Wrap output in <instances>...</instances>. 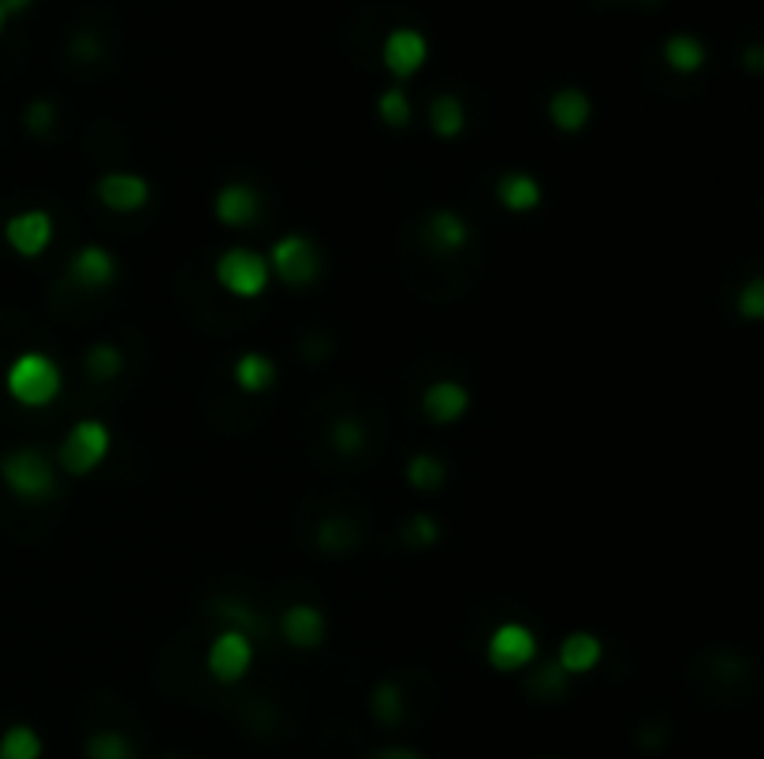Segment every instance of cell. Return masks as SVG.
<instances>
[{
	"label": "cell",
	"instance_id": "5b68a950",
	"mask_svg": "<svg viewBox=\"0 0 764 759\" xmlns=\"http://www.w3.org/2000/svg\"><path fill=\"white\" fill-rule=\"evenodd\" d=\"M265 261H269V272L277 275L280 283L299 287V291L318 283V275H321V250L313 246V239H306V235H283V239L272 242Z\"/></svg>",
	"mask_w": 764,
	"mask_h": 759
},
{
	"label": "cell",
	"instance_id": "8fae6325",
	"mask_svg": "<svg viewBox=\"0 0 764 759\" xmlns=\"http://www.w3.org/2000/svg\"><path fill=\"white\" fill-rule=\"evenodd\" d=\"M116 275H120L116 258H112L105 246H97V242L83 246V250H79L75 258L68 261V280H71V287H79V291H86V294L109 291V287L116 283Z\"/></svg>",
	"mask_w": 764,
	"mask_h": 759
},
{
	"label": "cell",
	"instance_id": "7402d4cb",
	"mask_svg": "<svg viewBox=\"0 0 764 759\" xmlns=\"http://www.w3.org/2000/svg\"><path fill=\"white\" fill-rule=\"evenodd\" d=\"M430 127L436 138L455 142L466 131V105L455 94H436L430 101Z\"/></svg>",
	"mask_w": 764,
	"mask_h": 759
},
{
	"label": "cell",
	"instance_id": "277c9868",
	"mask_svg": "<svg viewBox=\"0 0 764 759\" xmlns=\"http://www.w3.org/2000/svg\"><path fill=\"white\" fill-rule=\"evenodd\" d=\"M269 261L258 250H247V246H231L217 258V283L231 299H261L269 291Z\"/></svg>",
	"mask_w": 764,
	"mask_h": 759
},
{
	"label": "cell",
	"instance_id": "3957f363",
	"mask_svg": "<svg viewBox=\"0 0 764 759\" xmlns=\"http://www.w3.org/2000/svg\"><path fill=\"white\" fill-rule=\"evenodd\" d=\"M112 450V433L105 420L86 417L79 425H71V433L64 436V444L56 450V466L71 477H90L94 469H101V461Z\"/></svg>",
	"mask_w": 764,
	"mask_h": 759
},
{
	"label": "cell",
	"instance_id": "2e32d148",
	"mask_svg": "<svg viewBox=\"0 0 764 759\" xmlns=\"http://www.w3.org/2000/svg\"><path fill=\"white\" fill-rule=\"evenodd\" d=\"M589 119H593V97L582 86H559L548 97V123L564 135H578Z\"/></svg>",
	"mask_w": 764,
	"mask_h": 759
},
{
	"label": "cell",
	"instance_id": "d590c367",
	"mask_svg": "<svg viewBox=\"0 0 764 759\" xmlns=\"http://www.w3.org/2000/svg\"><path fill=\"white\" fill-rule=\"evenodd\" d=\"M373 759H425L417 748H406V745H389V748H376Z\"/></svg>",
	"mask_w": 764,
	"mask_h": 759
},
{
	"label": "cell",
	"instance_id": "8992f818",
	"mask_svg": "<svg viewBox=\"0 0 764 759\" xmlns=\"http://www.w3.org/2000/svg\"><path fill=\"white\" fill-rule=\"evenodd\" d=\"M425 64H430V38H425V30L400 23L381 38V67L389 71L392 82L403 86V82H411Z\"/></svg>",
	"mask_w": 764,
	"mask_h": 759
},
{
	"label": "cell",
	"instance_id": "1f68e13d",
	"mask_svg": "<svg viewBox=\"0 0 764 759\" xmlns=\"http://www.w3.org/2000/svg\"><path fill=\"white\" fill-rule=\"evenodd\" d=\"M400 537L411 543V548H433L441 540V521L433 514H411L400 526Z\"/></svg>",
	"mask_w": 764,
	"mask_h": 759
},
{
	"label": "cell",
	"instance_id": "ffe728a7",
	"mask_svg": "<svg viewBox=\"0 0 764 759\" xmlns=\"http://www.w3.org/2000/svg\"><path fill=\"white\" fill-rule=\"evenodd\" d=\"M359 540H362L359 521L348 514H329L313 529V543H318L324 555H348V551L359 548Z\"/></svg>",
	"mask_w": 764,
	"mask_h": 759
},
{
	"label": "cell",
	"instance_id": "836d02e7",
	"mask_svg": "<svg viewBox=\"0 0 764 759\" xmlns=\"http://www.w3.org/2000/svg\"><path fill=\"white\" fill-rule=\"evenodd\" d=\"M735 310H739L742 321H750V324H757L764 316V280H761V275H753V280L739 291Z\"/></svg>",
	"mask_w": 764,
	"mask_h": 759
},
{
	"label": "cell",
	"instance_id": "83f0119b",
	"mask_svg": "<svg viewBox=\"0 0 764 759\" xmlns=\"http://www.w3.org/2000/svg\"><path fill=\"white\" fill-rule=\"evenodd\" d=\"M365 425L359 417H351V414H343V417H335L332 425H329V444L335 455H343V458H354L359 450H365Z\"/></svg>",
	"mask_w": 764,
	"mask_h": 759
},
{
	"label": "cell",
	"instance_id": "484cf974",
	"mask_svg": "<svg viewBox=\"0 0 764 759\" xmlns=\"http://www.w3.org/2000/svg\"><path fill=\"white\" fill-rule=\"evenodd\" d=\"M444 480H447V466L436 455L417 450V455L406 458V485L414 491H436L444 488Z\"/></svg>",
	"mask_w": 764,
	"mask_h": 759
},
{
	"label": "cell",
	"instance_id": "e0dca14e",
	"mask_svg": "<svg viewBox=\"0 0 764 759\" xmlns=\"http://www.w3.org/2000/svg\"><path fill=\"white\" fill-rule=\"evenodd\" d=\"M660 60L675 75H698L709 64V45L698 34H690V30H675V34L660 41Z\"/></svg>",
	"mask_w": 764,
	"mask_h": 759
},
{
	"label": "cell",
	"instance_id": "4fadbf2b",
	"mask_svg": "<svg viewBox=\"0 0 764 759\" xmlns=\"http://www.w3.org/2000/svg\"><path fill=\"white\" fill-rule=\"evenodd\" d=\"M466 409H471V392L458 380H433L422 392V414L433 425H455L466 417Z\"/></svg>",
	"mask_w": 764,
	"mask_h": 759
},
{
	"label": "cell",
	"instance_id": "6da1fadb",
	"mask_svg": "<svg viewBox=\"0 0 764 759\" xmlns=\"http://www.w3.org/2000/svg\"><path fill=\"white\" fill-rule=\"evenodd\" d=\"M4 387L12 395V403H19L23 409H45L64 392V373H60L56 357L42 351H27L12 357V365L4 373Z\"/></svg>",
	"mask_w": 764,
	"mask_h": 759
},
{
	"label": "cell",
	"instance_id": "4316f807",
	"mask_svg": "<svg viewBox=\"0 0 764 759\" xmlns=\"http://www.w3.org/2000/svg\"><path fill=\"white\" fill-rule=\"evenodd\" d=\"M83 368L94 384H112V380L124 373V351L112 343H94L83 357Z\"/></svg>",
	"mask_w": 764,
	"mask_h": 759
},
{
	"label": "cell",
	"instance_id": "44dd1931",
	"mask_svg": "<svg viewBox=\"0 0 764 759\" xmlns=\"http://www.w3.org/2000/svg\"><path fill=\"white\" fill-rule=\"evenodd\" d=\"M231 380H236L239 392L261 395L277 384V365H272V357H265L261 351H247L236 357V365H231Z\"/></svg>",
	"mask_w": 764,
	"mask_h": 759
},
{
	"label": "cell",
	"instance_id": "d4e9b609",
	"mask_svg": "<svg viewBox=\"0 0 764 759\" xmlns=\"http://www.w3.org/2000/svg\"><path fill=\"white\" fill-rule=\"evenodd\" d=\"M376 119L384 123V127H411L414 119V105H411V94H406V86L400 82H392L389 90H381V97H376Z\"/></svg>",
	"mask_w": 764,
	"mask_h": 759
},
{
	"label": "cell",
	"instance_id": "d6a6232c",
	"mask_svg": "<svg viewBox=\"0 0 764 759\" xmlns=\"http://www.w3.org/2000/svg\"><path fill=\"white\" fill-rule=\"evenodd\" d=\"M23 127L34 138H45L49 131L56 127V105H53V101H49V97H34V101H30L27 112H23Z\"/></svg>",
	"mask_w": 764,
	"mask_h": 759
},
{
	"label": "cell",
	"instance_id": "d6986e66",
	"mask_svg": "<svg viewBox=\"0 0 764 759\" xmlns=\"http://www.w3.org/2000/svg\"><path fill=\"white\" fill-rule=\"evenodd\" d=\"M496 201L507 212H534L541 205V183L529 176V171H504L496 179Z\"/></svg>",
	"mask_w": 764,
	"mask_h": 759
},
{
	"label": "cell",
	"instance_id": "8d00e7d4",
	"mask_svg": "<svg viewBox=\"0 0 764 759\" xmlns=\"http://www.w3.org/2000/svg\"><path fill=\"white\" fill-rule=\"evenodd\" d=\"M8 23H12V15L4 12V8H0V38H4V30H8Z\"/></svg>",
	"mask_w": 764,
	"mask_h": 759
},
{
	"label": "cell",
	"instance_id": "9c48e42d",
	"mask_svg": "<svg viewBox=\"0 0 764 759\" xmlns=\"http://www.w3.org/2000/svg\"><path fill=\"white\" fill-rule=\"evenodd\" d=\"M53 235H56V223L45 209H23V212H12V217L4 220L8 250L23 261L42 258L49 246H53Z\"/></svg>",
	"mask_w": 764,
	"mask_h": 759
},
{
	"label": "cell",
	"instance_id": "4dcf8cb0",
	"mask_svg": "<svg viewBox=\"0 0 764 759\" xmlns=\"http://www.w3.org/2000/svg\"><path fill=\"white\" fill-rule=\"evenodd\" d=\"M213 618H217L220 625H228V630H242V633H250V637H254V633H261V630H265L258 614H254V611L247 607V603H239V600H231V596L213 603Z\"/></svg>",
	"mask_w": 764,
	"mask_h": 759
},
{
	"label": "cell",
	"instance_id": "ba28073f",
	"mask_svg": "<svg viewBox=\"0 0 764 759\" xmlns=\"http://www.w3.org/2000/svg\"><path fill=\"white\" fill-rule=\"evenodd\" d=\"M485 655H488V666H493V670L518 674L537 659V637H534V630L523 622H504V625H496L493 637H488Z\"/></svg>",
	"mask_w": 764,
	"mask_h": 759
},
{
	"label": "cell",
	"instance_id": "5bb4252c",
	"mask_svg": "<svg viewBox=\"0 0 764 759\" xmlns=\"http://www.w3.org/2000/svg\"><path fill=\"white\" fill-rule=\"evenodd\" d=\"M422 242L430 246L433 253L452 258V253L471 246V223L458 217L455 209H433L430 217L422 220Z\"/></svg>",
	"mask_w": 764,
	"mask_h": 759
},
{
	"label": "cell",
	"instance_id": "e575fe53",
	"mask_svg": "<svg viewBox=\"0 0 764 759\" xmlns=\"http://www.w3.org/2000/svg\"><path fill=\"white\" fill-rule=\"evenodd\" d=\"M534 689L541 693V696H559L567 689V674L559 670V666L553 663V666H545L541 674H537V682H534Z\"/></svg>",
	"mask_w": 764,
	"mask_h": 759
},
{
	"label": "cell",
	"instance_id": "30bf717a",
	"mask_svg": "<svg viewBox=\"0 0 764 759\" xmlns=\"http://www.w3.org/2000/svg\"><path fill=\"white\" fill-rule=\"evenodd\" d=\"M97 201L105 205L116 217H131V212H142L149 205V183L138 176V171H105L97 179Z\"/></svg>",
	"mask_w": 764,
	"mask_h": 759
},
{
	"label": "cell",
	"instance_id": "ac0fdd59",
	"mask_svg": "<svg viewBox=\"0 0 764 759\" xmlns=\"http://www.w3.org/2000/svg\"><path fill=\"white\" fill-rule=\"evenodd\" d=\"M600 655H605V644H600L593 633L586 630H575L567 633L564 641H559V652H556V666L567 674V678H578V674H589L593 666L600 663Z\"/></svg>",
	"mask_w": 764,
	"mask_h": 759
},
{
	"label": "cell",
	"instance_id": "f1b7e54d",
	"mask_svg": "<svg viewBox=\"0 0 764 759\" xmlns=\"http://www.w3.org/2000/svg\"><path fill=\"white\" fill-rule=\"evenodd\" d=\"M0 759H42V737L30 726H8L0 734Z\"/></svg>",
	"mask_w": 764,
	"mask_h": 759
},
{
	"label": "cell",
	"instance_id": "7a4b0ae2",
	"mask_svg": "<svg viewBox=\"0 0 764 759\" xmlns=\"http://www.w3.org/2000/svg\"><path fill=\"white\" fill-rule=\"evenodd\" d=\"M0 480L16 499L45 502L56 491V466L38 447H12L0 455Z\"/></svg>",
	"mask_w": 764,
	"mask_h": 759
},
{
	"label": "cell",
	"instance_id": "9a60e30c",
	"mask_svg": "<svg viewBox=\"0 0 764 759\" xmlns=\"http://www.w3.org/2000/svg\"><path fill=\"white\" fill-rule=\"evenodd\" d=\"M324 630H329V622H324V614L313 607V603H291V607L280 614L283 641H288L291 648H299V652L321 648Z\"/></svg>",
	"mask_w": 764,
	"mask_h": 759
},
{
	"label": "cell",
	"instance_id": "f546056e",
	"mask_svg": "<svg viewBox=\"0 0 764 759\" xmlns=\"http://www.w3.org/2000/svg\"><path fill=\"white\" fill-rule=\"evenodd\" d=\"M86 759H138L135 745L120 730H94L86 737Z\"/></svg>",
	"mask_w": 764,
	"mask_h": 759
},
{
	"label": "cell",
	"instance_id": "52a82bcc",
	"mask_svg": "<svg viewBox=\"0 0 764 759\" xmlns=\"http://www.w3.org/2000/svg\"><path fill=\"white\" fill-rule=\"evenodd\" d=\"M250 666H254V637L242 630H228V625H224L206 652L209 678L220 685H236L247 678Z\"/></svg>",
	"mask_w": 764,
	"mask_h": 759
},
{
	"label": "cell",
	"instance_id": "7c38bea8",
	"mask_svg": "<svg viewBox=\"0 0 764 759\" xmlns=\"http://www.w3.org/2000/svg\"><path fill=\"white\" fill-rule=\"evenodd\" d=\"M213 212H217L224 228H254L261 220V194L250 183H228L213 198Z\"/></svg>",
	"mask_w": 764,
	"mask_h": 759
},
{
	"label": "cell",
	"instance_id": "603a6c76",
	"mask_svg": "<svg viewBox=\"0 0 764 759\" xmlns=\"http://www.w3.org/2000/svg\"><path fill=\"white\" fill-rule=\"evenodd\" d=\"M370 711H373V719L381 722V726H400L406 719V693H403V685L400 682H381L376 689L370 693Z\"/></svg>",
	"mask_w": 764,
	"mask_h": 759
},
{
	"label": "cell",
	"instance_id": "cb8c5ba5",
	"mask_svg": "<svg viewBox=\"0 0 764 759\" xmlns=\"http://www.w3.org/2000/svg\"><path fill=\"white\" fill-rule=\"evenodd\" d=\"M64 53H68L71 64L90 67V64H101V60H105L109 45H105V38H101V30H94V27H79V30H71V34H68Z\"/></svg>",
	"mask_w": 764,
	"mask_h": 759
}]
</instances>
